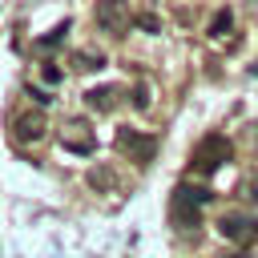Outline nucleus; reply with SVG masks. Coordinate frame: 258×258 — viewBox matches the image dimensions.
I'll return each instance as SVG.
<instances>
[{"label": "nucleus", "instance_id": "nucleus-14", "mask_svg": "<svg viewBox=\"0 0 258 258\" xmlns=\"http://www.w3.org/2000/svg\"><path fill=\"white\" fill-rule=\"evenodd\" d=\"M44 81H48V85H56V81H60V69H52V64H44Z\"/></svg>", "mask_w": 258, "mask_h": 258}, {"label": "nucleus", "instance_id": "nucleus-3", "mask_svg": "<svg viewBox=\"0 0 258 258\" xmlns=\"http://www.w3.org/2000/svg\"><path fill=\"white\" fill-rule=\"evenodd\" d=\"M93 20H97V28H101V32H109V36H125V32H129V24H133L129 0H97Z\"/></svg>", "mask_w": 258, "mask_h": 258}, {"label": "nucleus", "instance_id": "nucleus-7", "mask_svg": "<svg viewBox=\"0 0 258 258\" xmlns=\"http://www.w3.org/2000/svg\"><path fill=\"white\" fill-rule=\"evenodd\" d=\"M218 230H222V238H230V242H250V238H258V222L246 218V214H226V218L218 222Z\"/></svg>", "mask_w": 258, "mask_h": 258}, {"label": "nucleus", "instance_id": "nucleus-5", "mask_svg": "<svg viewBox=\"0 0 258 258\" xmlns=\"http://www.w3.org/2000/svg\"><path fill=\"white\" fill-rule=\"evenodd\" d=\"M8 129H12V141H16V145H32V141H40V137H44L48 121H44V113H40V109H24V113H12Z\"/></svg>", "mask_w": 258, "mask_h": 258}, {"label": "nucleus", "instance_id": "nucleus-13", "mask_svg": "<svg viewBox=\"0 0 258 258\" xmlns=\"http://www.w3.org/2000/svg\"><path fill=\"white\" fill-rule=\"evenodd\" d=\"M133 105H137V109H145V105H149V89H145V85H137V89H133Z\"/></svg>", "mask_w": 258, "mask_h": 258}, {"label": "nucleus", "instance_id": "nucleus-11", "mask_svg": "<svg viewBox=\"0 0 258 258\" xmlns=\"http://www.w3.org/2000/svg\"><path fill=\"white\" fill-rule=\"evenodd\" d=\"M230 24H234V12H230V8H222V12L214 16V24H210V36H226V32H230Z\"/></svg>", "mask_w": 258, "mask_h": 258}, {"label": "nucleus", "instance_id": "nucleus-8", "mask_svg": "<svg viewBox=\"0 0 258 258\" xmlns=\"http://www.w3.org/2000/svg\"><path fill=\"white\" fill-rule=\"evenodd\" d=\"M117 101H121V89H117V85H97V89L85 93V105L97 109V113H113Z\"/></svg>", "mask_w": 258, "mask_h": 258}, {"label": "nucleus", "instance_id": "nucleus-9", "mask_svg": "<svg viewBox=\"0 0 258 258\" xmlns=\"http://www.w3.org/2000/svg\"><path fill=\"white\" fill-rule=\"evenodd\" d=\"M89 185H93V189H113V185H117V173H113L109 165H93V169H89Z\"/></svg>", "mask_w": 258, "mask_h": 258}, {"label": "nucleus", "instance_id": "nucleus-4", "mask_svg": "<svg viewBox=\"0 0 258 258\" xmlns=\"http://www.w3.org/2000/svg\"><path fill=\"white\" fill-rule=\"evenodd\" d=\"M117 153L129 157V161H137V165H149L153 153H157V137H149V133L125 125V129H117Z\"/></svg>", "mask_w": 258, "mask_h": 258}, {"label": "nucleus", "instance_id": "nucleus-12", "mask_svg": "<svg viewBox=\"0 0 258 258\" xmlns=\"http://www.w3.org/2000/svg\"><path fill=\"white\" fill-rule=\"evenodd\" d=\"M64 32H69V20H64V24H56V28H52V32L40 40V48H52V44H60V40H64Z\"/></svg>", "mask_w": 258, "mask_h": 258}, {"label": "nucleus", "instance_id": "nucleus-1", "mask_svg": "<svg viewBox=\"0 0 258 258\" xmlns=\"http://www.w3.org/2000/svg\"><path fill=\"white\" fill-rule=\"evenodd\" d=\"M210 198H214V194H210L206 185H177V189H173V202H169L173 226H181V230L202 226V206H206Z\"/></svg>", "mask_w": 258, "mask_h": 258}, {"label": "nucleus", "instance_id": "nucleus-10", "mask_svg": "<svg viewBox=\"0 0 258 258\" xmlns=\"http://www.w3.org/2000/svg\"><path fill=\"white\" fill-rule=\"evenodd\" d=\"M73 64H77L81 73H93V69H101V64H105V56H101V52H77V56H73Z\"/></svg>", "mask_w": 258, "mask_h": 258}, {"label": "nucleus", "instance_id": "nucleus-6", "mask_svg": "<svg viewBox=\"0 0 258 258\" xmlns=\"http://www.w3.org/2000/svg\"><path fill=\"white\" fill-rule=\"evenodd\" d=\"M60 145H64L69 153H93V149H97V137H93L89 121L73 117V121H64V129H60Z\"/></svg>", "mask_w": 258, "mask_h": 258}, {"label": "nucleus", "instance_id": "nucleus-2", "mask_svg": "<svg viewBox=\"0 0 258 258\" xmlns=\"http://www.w3.org/2000/svg\"><path fill=\"white\" fill-rule=\"evenodd\" d=\"M230 157H234V145H230L222 133H210V137H202L198 149H194V169H198V173H214V169H222Z\"/></svg>", "mask_w": 258, "mask_h": 258}]
</instances>
